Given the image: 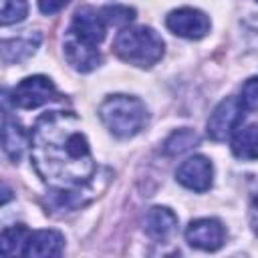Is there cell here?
I'll return each mask as SVG.
<instances>
[{"mask_svg":"<svg viewBox=\"0 0 258 258\" xmlns=\"http://www.w3.org/2000/svg\"><path fill=\"white\" fill-rule=\"evenodd\" d=\"M30 159L42 181L58 189L85 185L95 173L81 121L64 111H50L36 119L30 133Z\"/></svg>","mask_w":258,"mask_h":258,"instance_id":"1","label":"cell"},{"mask_svg":"<svg viewBox=\"0 0 258 258\" xmlns=\"http://www.w3.org/2000/svg\"><path fill=\"white\" fill-rule=\"evenodd\" d=\"M113 52L129 64L147 69L163 56V40L149 26L123 28L113 42Z\"/></svg>","mask_w":258,"mask_h":258,"instance_id":"2","label":"cell"},{"mask_svg":"<svg viewBox=\"0 0 258 258\" xmlns=\"http://www.w3.org/2000/svg\"><path fill=\"white\" fill-rule=\"evenodd\" d=\"M99 117L115 137L127 139V137L137 135L145 127L147 109L137 97L113 95L101 103Z\"/></svg>","mask_w":258,"mask_h":258,"instance_id":"3","label":"cell"},{"mask_svg":"<svg viewBox=\"0 0 258 258\" xmlns=\"http://www.w3.org/2000/svg\"><path fill=\"white\" fill-rule=\"evenodd\" d=\"M244 111L246 109L242 107L238 97L222 99L208 119V125H206L208 137L214 141H226L228 137H232L244 119Z\"/></svg>","mask_w":258,"mask_h":258,"instance_id":"4","label":"cell"},{"mask_svg":"<svg viewBox=\"0 0 258 258\" xmlns=\"http://www.w3.org/2000/svg\"><path fill=\"white\" fill-rule=\"evenodd\" d=\"M56 97L54 83L44 75H34L22 79L12 89V103L20 109H36L46 105Z\"/></svg>","mask_w":258,"mask_h":258,"instance_id":"5","label":"cell"},{"mask_svg":"<svg viewBox=\"0 0 258 258\" xmlns=\"http://www.w3.org/2000/svg\"><path fill=\"white\" fill-rule=\"evenodd\" d=\"M165 24L173 34L181 38H189V40L204 38L210 32V18L198 8L171 10L165 18Z\"/></svg>","mask_w":258,"mask_h":258,"instance_id":"6","label":"cell"},{"mask_svg":"<svg viewBox=\"0 0 258 258\" xmlns=\"http://www.w3.org/2000/svg\"><path fill=\"white\" fill-rule=\"evenodd\" d=\"M224 238H226L224 226L216 218L194 220V222H189V226L185 230L187 244L198 250H206V252H214V250L222 248Z\"/></svg>","mask_w":258,"mask_h":258,"instance_id":"7","label":"cell"},{"mask_svg":"<svg viewBox=\"0 0 258 258\" xmlns=\"http://www.w3.org/2000/svg\"><path fill=\"white\" fill-rule=\"evenodd\" d=\"M105 30H107V22H105L101 10L83 6L75 12L73 24H71V34L77 36L79 40L97 46L105 38Z\"/></svg>","mask_w":258,"mask_h":258,"instance_id":"8","label":"cell"},{"mask_svg":"<svg viewBox=\"0 0 258 258\" xmlns=\"http://www.w3.org/2000/svg\"><path fill=\"white\" fill-rule=\"evenodd\" d=\"M212 173H214V169H212V163H210L208 157H204V155H191V157H187L177 167L175 177L187 189L206 191L212 185Z\"/></svg>","mask_w":258,"mask_h":258,"instance_id":"9","label":"cell"},{"mask_svg":"<svg viewBox=\"0 0 258 258\" xmlns=\"http://www.w3.org/2000/svg\"><path fill=\"white\" fill-rule=\"evenodd\" d=\"M64 58L67 62L79 71V73H91L93 69L99 67L101 62V54L93 44H87L83 40H79L77 36H69L64 40Z\"/></svg>","mask_w":258,"mask_h":258,"instance_id":"10","label":"cell"},{"mask_svg":"<svg viewBox=\"0 0 258 258\" xmlns=\"http://www.w3.org/2000/svg\"><path fill=\"white\" fill-rule=\"evenodd\" d=\"M177 230V216L165 206H153L145 216V232L155 242H167Z\"/></svg>","mask_w":258,"mask_h":258,"instance_id":"11","label":"cell"},{"mask_svg":"<svg viewBox=\"0 0 258 258\" xmlns=\"http://www.w3.org/2000/svg\"><path fill=\"white\" fill-rule=\"evenodd\" d=\"M62 236L56 230H38L30 232V238L26 242L24 254L28 258H46V256H60L62 252Z\"/></svg>","mask_w":258,"mask_h":258,"instance_id":"12","label":"cell"},{"mask_svg":"<svg viewBox=\"0 0 258 258\" xmlns=\"http://www.w3.org/2000/svg\"><path fill=\"white\" fill-rule=\"evenodd\" d=\"M40 34H24V36H16V38H6L2 40V60L4 62H20L24 58H28L36 46L40 44Z\"/></svg>","mask_w":258,"mask_h":258,"instance_id":"13","label":"cell"},{"mask_svg":"<svg viewBox=\"0 0 258 258\" xmlns=\"http://www.w3.org/2000/svg\"><path fill=\"white\" fill-rule=\"evenodd\" d=\"M2 145H4V153L12 159V161H20L26 145H28V137L24 133V129L12 121L8 115H4V127H2Z\"/></svg>","mask_w":258,"mask_h":258,"instance_id":"14","label":"cell"},{"mask_svg":"<svg viewBox=\"0 0 258 258\" xmlns=\"http://www.w3.org/2000/svg\"><path fill=\"white\" fill-rule=\"evenodd\" d=\"M232 153L238 159H258V125L238 127L232 135Z\"/></svg>","mask_w":258,"mask_h":258,"instance_id":"15","label":"cell"},{"mask_svg":"<svg viewBox=\"0 0 258 258\" xmlns=\"http://www.w3.org/2000/svg\"><path fill=\"white\" fill-rule=\"evenodd\" d=\"M30 238V230L24 224H16L10 228L2 230V238H0V248L4 256H14V254H24L26 242Z\"/></svg>","mask_w":258,"mask_h":258,"instance_id":"16","label":"cell"},{"mask_svg":"<svg viewBox=\"0 0 258 258\" xmlns=\"http://www.w3.org/2000/svg\"><path fill=\"white\" fill-rule=\"evenodd\" d=\"M198 141H200L198 133L191 131V129H187V127H183V129L173 131V133L165 139V143H163V151H165V155L175 157V155H181V153L189 151L191 147H196Z\"/></svg>","mask_w":258,"mask_h":258,"instance_id":"17","label":"cell"},{"mask_svg":"<svg viewBox=\"0 0 258 258\" xmlns=\"http://www.w3.org/2000/svg\"><path fill=\"white\" fill-rule=\"evenodd\" d=\"M101 14H103L107 26H115V28H125L135 18V10L129 6H123V4L105 6V8H101Z\"/></svg>","mask_w":258,"mask_h":258,"instance_id":"18","label":"cell"},{"mask_svg":"<svg viewBox=\"0 0 258 258\" xmlns=\"http://www.w3.org/2000/svg\"><path fill=\"white\" fill-rule=\"evenodd\" d=\"M26 14H28V2L26 0H2L0 20L4 26L24 20Z\"/></svg>","mask_w":258,"mask_h":258,"instance_id":"19","label":"cell"},{"mask_svg":"<svg viewBox=\"0 0 258 258\" xmlns=\"http://www.w3.org/2000/svg\"><path fill=\"white\" fill-rule=\"evenodd\" d=\"M238 99L246 111H258V77H250L242 85V93Z\"/></svg>","mask_w":258,"mask_h":258,"instance_id":"20","label":"cell"},{"mask_svg":"<svg viewBox=\"0 0 258 258\" xmlns=\"http://www.w3.org/2000/svg\"><path fill=\"white\" fill-rule=\"evenodd\" d=\"M71 0H38V8H40V12L42 14H56V12H60L67 4H69Z\"/></svg>","mask_w":258,"mask_h":258,"instance_id":"21","label":"cell"},{"mask_svg":"<svg viewBox=\"0 0 258 258\" xmlns=\"http://www.w3.org/2000/svg\"><path fill=\"white\" fill-rule=\"evenodd\" d=\"M2 191H4V196H2V204H6V202L10 200V189H8V185H2Z\"/></svg>","mask_w":258,"mask_h":258,"instance_id":"22","label":"cell"},{"mask_svg":"<svg viewBox=\"0 0 258 258\" xmlns=\"http://www.w3.org/2000/svg\"><path fill=\"white\" fill-rule=\"evenodd\" d=\"M252 226H254V232L258 234V214H252Z\"/></svg>","mask_w":258,"mask_h":258,"instance_id":"23","label":"cell"},{"mask_svg":"<svg viewBox=\"0 0 258 258\" xmlns=\"http://www.w3.org/2000/svg\"><path fill=\"white\" fill-rule=\"evenodd\" d=\"M252 214H258V196H256L254 202H252Z\"/></svg>","mask_w":258,"mask_h":258,"instance_id":"24","label":"cell"},{"mask_svg":"<svg viewBox=\"0 0 258 258\" xmlns=\"http://www.w3.org/2000/svg\"><path fill=\"white\" fill-rule=\"evenodd\" d=\"M256 2H258V0H256Z\"/></svg>","mask_w":258,"mask_h":258,"instance_id":"25","label":"cell"}]
</instances>
